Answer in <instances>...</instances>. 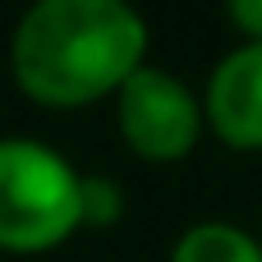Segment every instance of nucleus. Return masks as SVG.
Instances as JSON below:
<instances>
[{
	"mask_svg": "<svg viewBox=\"0 0 262 262\" xmlns=\"http://www.w3.org/2000/svg\"><path fill=\"white\" fill-rule=\"evenodd\" d=\"M147 23L124 0H41L14 28V74L51 106L97 101L143 64Z\"/></svg>",
	"mask_w": 262,
	"mask_h": 262,
	"instance_id": "1",
	"label": "nucleus"
},
{
	"mask_svg": "<svg viewBox=\"0 0 262 262\" xmlns=\"http://www.w3.org/2000/svg\"><path fill=\"white\" fill-rule=\"evenodd\" d=\"M83 221V175L37 138H0V244L51 249Z\"/></svg>",
	"mask_w": 262,
	"mask_h": 262,
	"instance_id": "2",
	"label": "nucleus"
},
{
	"mask_svg": "<svg viewBox=\"0 0 262 262\" xmlns=\"http://www.w3.org/2000/svg\"><path fill=\"white\" fill-rule=\"evenodd\" d=\"M198 124H203V111H198L193 92L180 78H170L166 69L138 64L124 78L120 129H124L134 152L157 157V161H175L198 143Z\"/></svg>",
	"mask_w": 262,
	"mask_h": 262,
	"instance_id": "3",
	"label": "nucleus"
},
{
	"mask_svg": "<svg viewBox=\"0 0 262 262\" xmlns=\"http://www.w3.org/2000/svg\"><path fill=\"white\" fill-rule=\"evenodd\" d=\"M207 120L230 147H262V41L230 51L212 69Z\"/></svg>",
	"mask_w": 262,
	"mask_h": 262,
	"instance_id": "4",
	"label": "nucleus"
},
{
	"mask_svg": "<svg viewBox=\"0 0 262 262\" xmlns=\"http://www.w3.org/2000/svg\"><path fill=\"white\" fill-rule=\"evenodd\" d=\"M170 262H262V244L226 221H198L180 235Z\"/></svg>",
	"mask_w": 262,
	"mask_h": 262,
	"instance_id": "5",
	"label": "nucleus"
},
{
	"mask_svg": "<svg viewBox=\"0 0 262 262\" xmlns=\"http://www.w3.org/2000/svg\"><path fill=\"white\" fill-rule=\"evenodd\" d=\"M120 216V189L111 180H83V221H115Z\"/></svg>",
	"mask_w": 262,
	"mask_h": 262,
	"instance_id": "6",
	"label": "nucleus"
},
{
	"mask_svg": "<svg viewBox=\"0 0 262 262\" xmlns=\"http://www.w3.org/2000/svg\"><path fill=\"white\" fill-rule=\"evenodd\" d=\"M230 14H235V23H239L244 32H253V37L262 41V0H235Z\"/></svg>",
	"mask_w": 262,
	"mask_h": 262,
	"instance_id": "7",
	"label": "nucleus"
}]
</instances>
